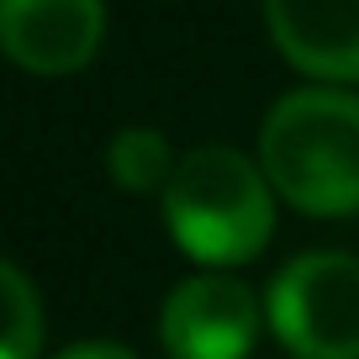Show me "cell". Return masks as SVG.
I'll use <instances>...</instances> for the list:
<instances>
[{"label":"cell","instance_id":"cell-1","mask_svg":"<svg viewBox=\"0 0 359 359\" xmlns=\"http://www.w3.org/2000/svg\"><path fill=\"white\" fill-rule=\"evenodd\" d=\"M259 169L306 217L359 212V95L338 85L291 90L259 127Z\"/></svg>","mask_w":359,"mask_h":359},{"label":"cell","instance_id":"cell-2","mask_svg":"<svg viewBox=\"0 0 359 359\" xmlns=\"http://www.w3.org/2000/svg\"><path fill=\"white\" fill-rule=\"evenodd\" d=\"M164 227L201 269L248 264L275 233V185L227 143L191 148L164 185Z\"/></svg>","mask_w":359,"mask_h":359},{"label":"cell","instance_id":"cell-3","mask_svg":"<svg viewBox=\"0 0 359 359\" xmlns=\"http://www.w3.org/2000/svg\"><path fill=\"white\" fill-rule=\"evenodd\" d=\"M264 317L291 359H359V259L338 248L296 254L269 280Z\"/></svg>","mask_w":359,"mask_h":359},{"label":"cell","instance_id":"cell-4","mask_svg":"<svg viewBox=\"0 0 359 359\" xmlns=\"http://www.w3.org/2000/svg\"><path fill=\"white\" fill-rule=\"evenodd\" d=\"M259 312L254 291L233 275H191L164 296L158 312V344L169 359H248L259 338Z\"/></svg>","mask_w":359,"mask_h":359},{"label":"cell","instance_id":"cell-5","mask_svg":"<svg viewBox=\"0 0 359 359\" xmlns=\"http://www.w3.org/2000/svg\"><path fill=\"white\" fill-rule=\"evenodd\" d=\"M106 37L101 0H0V43L27 74H74Z\"/></svg>","mask_w":359,"mask_h":359},{"label":"cell","instance_id":"cell-6","mask_svg":"<svg viewBox=\"0 0 359 359\" xmlns=\"http://www.w3.org/2000/svg\"><path fill=\"white\" fill-rule=\"evenodd\" d=\"M264 22L285 64L312 79H359V0H264Z\"/></svg>","mask_w":359,"mask_h":359},{"label":"cell","instance_id":"cell-7","mask_svg":"<svg viewBox=\"0 0 359 359\" xmlns=\"http://www.w3.org/2000/svg\"><path fill=\"white\" fill-rule=\"evenodd\" d=\"M175 164L180 158L169 154V137L158 127H122L111 137V148H106V169H111L116 191H133V196L164 191Z\"/></svg>","mask_w":359,"mask_h":359},{"label":"cell","instance_id":"cell-8","mask_svg":"<svg viewBox=\"0 0 359 359\" xmlns=\"http://www.w3.org/2000/svg\"><path fill=\"white\" fill-rule=\"evenodd\" d=\"M0 291H6V359H37V348H43L37 285L27 280L22 264H6L0 269Z\"/></svg>","mask_w":359,"mask_h":359},{"label":"cell","instance_id":"cell-9","mask_svg":"<svg viewBox=\"0 0 359 359\" xmlns=\"http://www.w3.org/2000/svg\"><path fill=\"white\" fill-rule=\"evenodd\" d=\"M58 359H137V354H133V348H122V344H111V338H90V344L64 348Z\"/></svg>","mask_w":359,"mask_h":359}]
</instances>
